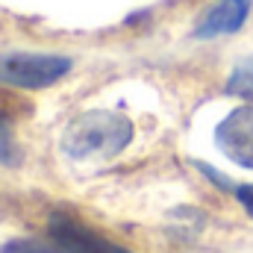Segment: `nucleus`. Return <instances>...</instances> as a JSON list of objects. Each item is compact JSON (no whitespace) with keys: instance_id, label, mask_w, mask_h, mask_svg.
I'll return each instance as SVG.
<instances>
[{"instance_id":"423d86ee","label":"nucleus","mask_w":253,"mask_h":253,"mask_svg":"<svg viewBox=\"0 0 253 253\" xmlns=\"http://www.w3.org/2000/svg\"><path fill=\"white\" fill-rule=\"evenodd\" d=\"M227 94L242 97V100H253V59H242L233 68V74L227 80Z\"/></svg>"},{"instance_id":"f03ea898","label":"nucleus","mask_w":253,"mask_h":253,"mask_svg":"<svg viewBox=\"0 0 253 253\" xmlns=\"http://www.w3.org/2000/svg\"><path fill=\"white\" fill-rule=\"evenodd\" d=\"M74 59L59 53H33V50H15L0 53V83L24 91H39L56 85L62 77L71 74Z\"/></svg>"},{"instance_id":"39448f33","label":"nucleus","mask_w":253,"mask_h":253,"mask_svg":"<svg viewBox=\"0 0 253 253\" xmlns=\"http://www.w3.org/2000/svg\"><path fill=\"white\" fill-rule=\"evenodd\" d=\"M251 3L253 0H218L203 15V21L194 27V39L209 42V39H218V36L239 33L245 27L248 15H251Z\"/></svg>"},{"instance_id":"7ed1b4c3","label":"nucleus","mask_w":253,"mask_h":253,"mask_svg":"<svg viewBox=\"0 0 253 253\" xmlns=\"http://www.w3.org/2000/svg\"><path fill=\"white\" fill-rule=\"evenodd\" d=\"M218 147L242 168H253V106L233 109L215 129Z\"/></svg>"},{"instance_id":"9d476101","label":"nucleus","mask_w":253,"mask_h":253,"mask_svg":"<svg viewBox=\"0 0 253 253\" xmlns=\"http://www.w3.org/2000/svg\"><path fill=\"white\" fill-rule=\"evenodd\" d=\"M197 168H200V171H203V174L215 183V186H221V189H233V186H230V180H227V177H221L215 168H209V165H203V162H197Z\"/></svg>"},{"instance_id":"f257e3e1","label":"nucleus","mask_w":253,"mask_h":253,"mask_svg":"<svg viewBox=\"0 0 253 253\" xmlns=\"http://www.w3.org/2000/svg\"><path fill=\"white\" fill-rule=\"evenodd\" d=\"M132 121L121 112L91 109L65 126L62 150L71 159H109L132 141Z\"/></svg>"},{"instance_id":"20e7f679","label":"nucleus","mask_w":253,"mask_h":253,"mask_svg":"<svg viewBox=\"0 0 253 253\" xmlns=\"http://www.w3.org/2000/svg\"><path fill=\"white\" fill-rule=\"evenodd\" d=\"M50 239L65 253H129L126 248L103 239L100 233L88 230L85 224H80L68 215H53L50 218Z\"/></svg>"},{"instance_id":"1a4fd4ad","label":"nucleus","mask_w":253,"mask_h":253,"mask_svg":"<svg viewBox=\"0 0 253 253\" xmlns=\"http://www.w3.org/2000/svg\"><path fill=\"white\" fill-rule=\"evenodd\" d=\"M236 197H239V203L245 206V212L253 218V186H236Z\"/></svg>"},{"instance_id":"6e6552de","label":"nucleus","mask_w":253,"mask_h":253,"mask_svg":"<svg viewBox=\"0 0 253 253\" xmlns=\"http://www.w3.org/2000/svg\"><path fill=\"white\" fill-rule=\"evenodd\" d=\"M0 253H65L59 245H44V242H36V239H12L6 242Z\"/></svg>"},{"instance_id":"0eeeda50","label":"nucleus","mask_w":253,"mask_h":253,"mask_svg":"<svg viewBox=\"0 0 253 253\" xmlns=\"http://www.w3.org/2000/svg\"><path fill=\"white\" fill-rule=\"evenodd\" d=\"M21 162H24V153H21L18 141H15L12 124H9V118L0 112V165H6V168H18Z\"/></svg>"}]
</instances>
